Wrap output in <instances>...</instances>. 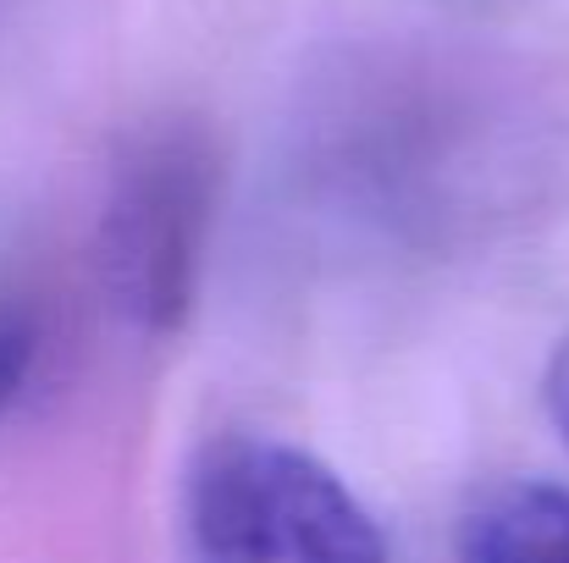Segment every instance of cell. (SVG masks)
Wrapping results in <instances>:
<instances>
[{
  "label": "cell",
  "instance_id": "obj_1",
  "mask_svg": "<svg viewBox=\"0 0 569 563\" xmlns=\"http://www.w3.org/2000/svg\"><path fill=\"white\" fill-rule=\"evenodd\" d=\"M189 563H387L371 509L305 448L227 431L183 481Z\"/></svg>",
  "mask_w": 569,
  "mask_h": 563
},
{
  "label": "cell",
  "instance_id": "obj_3",
  "mask_svg": "<svg viewBox=\"0 0 569 563\" xmlns=\"http://www.w3.org/2000/svg\"><path fill=\"white\" fill-rule=\"evenodd\" d=\"M465 563H569V492L503 486L465 525Z\"/></svg>",
  "mask_w": 569,
  "mask_h": 563
},
{
  "label": "cell",
  "instance_id": "obj_2",
  "mask_svg": "<svg viewBox=\"0 0 569 563\" xmlns=\"http://www.w3.org/2000/svg\"><path fill=\"white\" fill-rule=\"evenodd\" d=\"M210 204L216 155L193 128H156L117 161L100 249L111 293L139 332L172 338L193 310Z\"/></svg>",
  "mask_w": 569,
  "mask_h": 563
},
{
  "label": "cell",
  "instance_id": "obj_4",
  "mask_svg": "<svg viewBox=\"0 0 569 563\" xmlns=\"http://www.w3.org/2000/svg\"><path fill=\"white\" fill-rule=\"evenodd\" d=\"M33 360H39V315L28 299L0 293V420L11 414L17 392L28 386Z\"/></svg>",
  "mask_w": 569,
  "mask_h": 563
},
{
  "label": "cell",
  "instance_id": "obj_5",
  "mask_svg": "<svg viewBox=\"0 0 569 563\" xmlns=\"http://www.w3.org/2000/svg\"><path fill=\"white\" fill-rule=\"evenodd\" d=\"M542 392H548V414H553V425H559V436H565V448H569V338L553 349V360H548Z\"/></svg>",
  "mask_w": 569,
  "mask_h": 563
}]
</instances>
